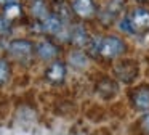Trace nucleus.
Instances as JSON below:
<instances>
[{
	"label": "nucleus",
	"mask_w": 149,
	"mask_h": 135,
	"mask_svg": "<svg viewBox=\"0 0 149 135\" xmlns=\"http://www.w3.org/2000/svg\"><path fill=\"white\" fill-rule=\"evenodd\" d=\"M37 51H39V56L42 60H52V58H55L58 55V48L53 44H50V42H42L39 45V48H37Z\"/></svg>",
	"instance_id": "nucleus-7"
},
{
	"label": "nucleus",
	"mask_w": 149,
	"mask_h": 135,
	"mask_svg": "<svg viewBox=\"0 0 149 135\" xmlns=\"http://www.w3.org/2000/svg\"><path fill=\"white\" fill-rule=\"evenodd\" d=\"M72 8L82 18H90L95 15V3L93 0H74Z\"/></svg>",
	"instance_id": "nucleus-5"
},
{
	"label": "nucleus",
	"mask_w": 149,
	"mask_h": 135,
	"mask_svg": "<svg viewBox=\"0 0 149 135\" xmlns=\"http://www.w3.org/2000/svg\"><path fill=\"white\" fill-rule=\"evenodd\" d=\"M47 77H48V80L50 82H53V84H59V82H63L64 80V77H66V68H64V64L63 63H53V64H50V68L47 69Z\"/></svg>",
	"instance_id": "nucleus-6"
},
{
	"label": "nucleus",
	"mask_w": 149,
	"mask_h": 135,
	"mask_svg": "<svg viewBox=\"0 0 149 135\" xmlns=\"http://www.w3.org/2000/svg\"><path fill=\"white\" fill-rule=\"evenodd\" d=\"M43 31L50 32V34H58L61 31V21L55 16H50L43 21Z\"/></svg>",
	"instance_id": "nucleus-8"
},
{
	"label": "nucleus",
	"mask_w": 149,
	"mask_h": 135,
	"mask_svg": "<svg viewBox=\"0 0 149 135\" xmlns=\"http://www.w3.org/2000/svg\"><path fill=\"white\" fill-rule=\"evenodd\" d=\"M69 61H71L72 66L75 68H85L88 64V60L82 51H74V53L69 55Z\"/></svg>",
	"instance_id": "nucleus-9"
},
{
	"label": "nucleus",
	"mask_w": 149,
	"mask_h": 135,
	"mask_svg": "<svg viewBox=\"0 0 149 135\" xmlns=\"http://www.w3.org/2000/svg\"><path fill=\"white\" fill-rule=\"evenodd\" d=\"M19 13H21V8H19L18 3H10V5L5 6V16H7L8 19H10V18H16Z\"/></svg>",
	"instance_id": "nucleus-11"
},
{
	"label": "nucleus",
	"mask_w": 149,
	"mask_h": 135,
	"mask_svg": "<svg viewBox=\"0 0 149 135\" xmlns=\"http://www.w3.org/2000/svg\"><path fill=\"white\" fill-rule=\"evenodd\" d=\"M120 29L128 34H139L149 29V10L136 8L130 16L120 22Z\"/></svg>",
	"instance_id": "nucleus-1"
},
{
	"label": "nucleus",
	"mask_w": 149,
	"mask_h": 135,
	"mask_svg": "<svg viewBox=\"0 0 149 135\" xmlns=\"http://www.w3.org/2000/svg\"><path fill=\"white\" fill-rule=\"evenodd\" d=\"M8 48H10V53L16 58H26L32 53V45L27 40H13Z\"/></svg>",
	"instance_id": "nucleus-3"
},
{
	"label": "nucleus",
	"mask_w": 149,
	"mask_h": 135,
	"mask_svg": "<svg viewBox=\"0 0 149 135\" xmlns=\"http://www.w3.org/2000/svg\"><path fill=\"white\" fill-rule=\"evenodd\" d=\"M141 125H143V129H144V132L149 135V114H146L144 117H143V121H141Z\"/></svg>",
	"instance_id": "nucleus-14"
},
{
	"label": "nucleus",
	"mask_w": 149,
	"mask_h": 135,
	"mask_svg": "<svg viewBox=\"0 0 149 135\" xmlns=\"http://www.w3.org/2000/svg\"><path fill=\"white\" fill-rule=\"evenodd\" d=\"M8 74H10V69H8L7 61L0 60V84H3L8 79Z\"/></svg>",
	"instance_id": "nucleus-12"
},
{
	"label": "nucleus",
	"mask_w": 149,
	"mask_h": 135,
	"mask_svg": "<svg viewBox=\"0 0 149 135\" xmlns=\"http://www.w3.org/2000/svg\"><path fill=\"white\" fill-rule=\"evenodd\" d=\"M8 31V22L3 18H0V34H5Z\"/></svg>",
	"instance_id": "nucleus-15"
},
{
	"label": "nucleus",
	"mask_w": 149,
	"mask_h": 135,
	"mask_svg": "<svg viewBox=\"0 0 149 135\" xmlns=\"http://www.w3.org/2000/svg\"><path fill=\"white\" fill-rule=\"evenodd\" d=\"M133 105L138 111L149 109V87H141L133 93Z\"/></svg>",
	"instance_id": "nucleus-4"
},
{
	"label": "nucleus",
	"mask_w": 149,
	"mask_h": 135,
	"mask_svg": "<svg viewBox=\"0 0 149 135\" xmlns=\"http://www.w3.org/2000/svg\"><path fill=\"white\" fill-rule=\"evenodd\" d=\"M96 50L104 58H117L125 51V44L116 35H107L96 44Z\"/></svg>",
	"instance_id": "nucleus-2"
},
{
	"label": "nucleus",
	"mask_w": 149,
	"mask_h": 135,
	"mask_svg": "<svg viewBox=\"0 0 149 135\" xmlns=\"http://www.w3.org/2000/svg\"><path fill=\"white\" fill-rule=\"evenodd\" d=\"M32 11L36 13L37 16H45V5L42 2H37L36 5L32 6Z\"/></svg>",
	"instance_id": "nucleus-13"
},
{
	"label": "nucleus",
	"mask_w": 149,
	"mask_h": 135,
	"mask_svg": "<svg viewBox=\"0 0 149 135\" xmlns=\"http://www.w3.org/2000/svg\"><path fill=\"white\" fill-rule=\"evenodd\" d=\"M2 3H7V5H10V3H16V0H0Z\"/></svg>",
	"instance_id": "nucleus-16"
},
{
	"label": "nucleus",
	"mask_w": 149,
	"mask_h": 135,
	"mask_svg": "<svg viewBox=\"0 0 149 135\" xmlns=\"http://www.w3.org/2000/svg\"><path fill=\"white\" fill-rule=\"evenodd\" d=\"M72 40H74L77 45L87 44V32H85L82 27H75L74 34H72Z\"/></svg>",
	"instance_id": "nucleus-10"
}]
</instances>
